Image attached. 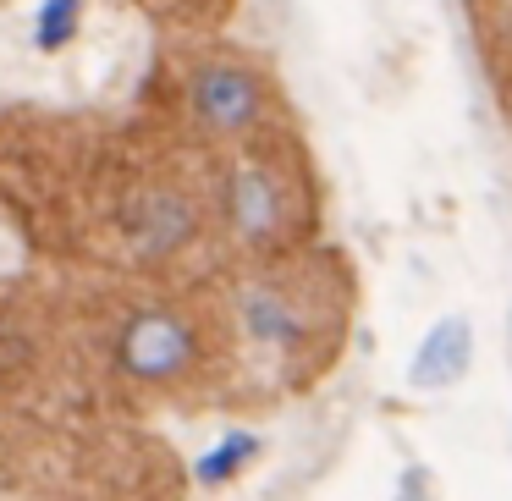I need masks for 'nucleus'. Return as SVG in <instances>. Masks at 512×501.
<instances>
[{
	"label": "nucleus",
	"instance_id": "nucleus-3",
	"mask_svg": "<svg viewBox=\"0 0 512 501\" xmlns=\"http://www.w3.org/2000/svg\"><path fill=\"white\" fill-rule=\"evenodd\" d=\"M182 100H188L193 127L204 138H215V144H248L270 122V83L237 56L193 61L188 83H182Z\"/></svg>",
	"mask_w": 512,
	"mask_h": 501
},
{
	"label": "nucleus",
	"instance_id": "nucleus-8",
	"mask_svg": "<svg viewBox=\"0 0 512 501\" xmlns=\"http://www.w3.org/2000/svg\"><path fill=\"white\" fill-rule=\"evenodd\" d=\"M78 34H83V0H45V6H39L34 45L45 50V56H61Z\"/></svg>",
	"mask_w": 512,
	"mask_h": 501
},
{
	"label": "nucleus",
	"instance_id": "nucleus-6",
	"mask_svg": "<svg viewBox=\"0 0 512 501\" xmlns=\"http://www.w3.org/2000/svg\"><path fill=\"white\" fill-rule=\"evenodd\" d=\"M468 364H474V331H468L463 314H446V320L430 325V336L419 342V353H413V364H408V380L419 391H446L468 375Z\"/></svg>",
	"mask_w": 512,
	"mask_h": 501
},
{
	"label": "nucleus",
	"instance_id": "nucleus-4",
	"mask_svg": "<svg viewBox=\"0 0 512 501\" xmlns=\"http://www.w3.org/2000/svg\"><path fill=\"white\" fill-rule=\"evenodd\" d=\"M199 232H204V204L182 182H155L127 204V243L149 265L188 254L199 243Z\"/></svg>",
	"mask_w": 512,
	"mask_h": 501
},
{
	"label": "nucleus",
	"instance_id": "nucleus-1",
	"mask_svg": "<svg viewBox=\"0 0 512 501\" xmlns=\"http://www.w3.org/2000/svg\"><path fill=\"white\" fill-rule=\"evenodd\" d=\"M298 177L281 166V155L259 144H232V160L221 166V221L243 254H281L298 237Z\"/></svg>",
	"mask_w": 512,
	"mask_h": 501
},
{
	"label": "nucleus",
	"instance_id": "nucleus-5",
	"mask_svg": "<svg viewBox=\"0 0 512 501\" xmlns=\"http://www.w3.org/2000/svg\"><path fill=\"white\" fill-rule=\"evenodd\" d=\"M237 331L254 342V353L298 358L303 347H309L314 314L303 309V298L292 287H281L276 276H254L237 292Z\"/></svg>",
	"mask_w": 512,
	"mask_h": 501
},
{
	"label": "nucleus",
	"instance_id": "nucleus-7",
	"mask_svg": "<svg viewBox=\"0 0 512 501\" xmlns=\"http://www.w3.org/2000/svg\"><path fill=\"white\" fill-rule=\"evenodd\" d=\"M259 446H265L259 435H243V430H237V435H226V441H215L210 452L199 457L193 479H199V485H226V479H237L248 463H254V457H259Z\"/></svg>",
	"mask_w": 512,
	"mask_h": 501
},
{
	"label": "nucleus",
	"instance_id": "nucleus-2",
	"mask_svg": "<svg viewBox=\"0 0 512 501\" xmlns=\"http://www.w3.org/2000/svg\"><path fill=\"white\" fill-rule=\"evenodd\" d=\"M111 358L133 386H149V391L188 386L204 369V325L177 303H138L116 325Z\"/></svg>",
	"mask_w": 512,
	"mask_h": 501
}]
</instances>
